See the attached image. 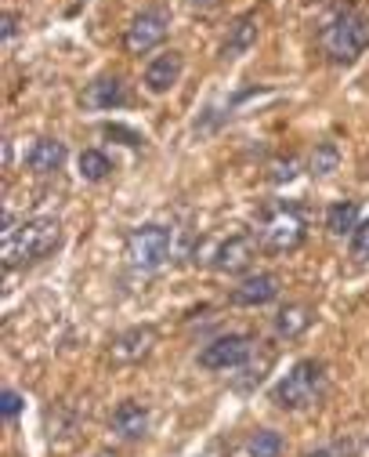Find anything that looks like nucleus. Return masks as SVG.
Listing matches in <instances>:
<instances>
[{
	"instance_id": "obj_18",
	"label": "nucleus",
	"mask_w": 369,
	"mask_h": 457,
	"mask_svg": "<svg viewBox=\"0 0 369 457\" xmlns=\"http://www.w3.org/2000/svg\"><path fill=\"white\" fill-rule=\"evenodd\" d=\"M77 167H80V179L84 182H105L112 175V160L102 149H84L80 160H77Z\"/></svg>"
},
{
	"instance_id": "obj_24",
	"label": "nucleus",
	"mask_w": 369,
	"mask_h": 457,
	"mask_svg": "<svg viewBox=\"0 0 369 457\" xmlns=\"http://www.w3.org/2000/svg\"><path fill=\"white\" fill-rule=\"evenodd\" d=\"M351 453H355V443H333V446H323L308 457H351Z\"/></svg>"
},
{
	"instance_id": "obj_1",
	"label": "nucleus",
	"mask_w": 369,
	"mask_h": 457,
	"mask_svg": "<svg viewBox=\"0 0 369 457\" xmlns=\"http://www.w3.org/2000/svg\"><path fill=\"white\" fill-rule=\"evenodd\" d=\"M0 240H4V265L15 269V265H26V262L51 254L62 240V225H58V218H47V214L26 218V221H15L12 214H4Z\"/></svg>"
},
{
	"instance_id": "obj_26",
	"label": "nucleus",
	"mask_w": 369,
	"mask_h": 457,
	"mask_svg": "<svg viewBox=\"0 0 369 457\" xmlns=\"http://www.w3.org/2000/svg\"><path fill=\"white\" fill-rule=\"evenodd\" d=\"M94 457H116V453H112V450H98Z\"/></svg>"
},
{
	"instance_id": "obj_21",
	"label": "nucleus",
	"mask_w": 369,
	"mask_h": 457,
	"mask_svg": "<svg viewBox=\"0 0 369 457\" xmlns=\"http://www.w3.org/2000/svg\"><path fill=\"white\" fill-rule=\"evenodd\" d=\"M351 258L355 262H369V218L355 228V237H351Z\"/></svg>"
},
{
	"instance_id": "obj_16",
	"label": "nucleus",
	"mask_w": 369,
	"mask_h": 457,
	"mask_svg": "<svg viewBox=\"0 0 369 457\" xmlns=\"http://www.w3.org/2000/svg\"><path fill=\"white\" fill-rule=\"evenodd\" d=\"M312 320H316L312 305H304V302L283 305V309H279V316H275V334H279V337H286V341H293V337H300L308 327H312Z\"/></svg>"
},
{
	"instance_id": "obj_13",
	"label": "nucleus",
	"mask_w": 369,
	"mask_h": 457,
	"mask_svg": "<svg viewBox=\"0 0 369 457\" xmlns=\"http://www.w3.org/2000/svg\"><path fill=\"white\" fill-rule=\"evenodd\" d=\"M84 105L91 109H123L131 105V91L123 84V77H98L84 91Z\"/></svg>"
},
{
	"instance_id": "obj_5",
	"label": "nucleus",
	"mask_w": 369,
	"mask_h": 457,
	"mask_svg": "<svg viewBox=\"0 0 369 457\" xmlns=\"http://www.w3.org/2000/svg\"><path fill=\"white\" fill-rule=\"evenodd\" d=\"M167 29H170V15L163 8H142L127 22V29H123V51L138 54V59H142V54L156 51L167 40Z\"/></svg>"
},
{
	"instance_id": "obj_9",
	"label": "nucleus",
	"mask_w": 369,
	"mask_h": 457,
	"mask_svg": "<svg viewBox=\"0 0 369 457\" xmlns=\"http://www.w3.org/2000/svg\"><path fill=\"white\" fill-rule=\"evenodd\" d=\"M279 276L275 272H254V276H246L239 287H232V305L239 309H261L268 302L279 298Z\"/></svg>"
},
{
	"instance_id": "obj_3",
	"label": "nucleus",
	"mask_w": 369,
	"mask_h": 457,
	"mask_svg": "<svg viewBox=\"0 0 369 457\" xmlns=\"http://www.w3.org/2000/svg\"><path fill=\"white\" fill-rule=\"evenodd\" d=\"M323 392H326V363L323 360H300L272 388V403L279 411H308V407L319 403Z\"/></svg>"
},
{
	"instance_id": "obj_10",
	"label": "nucleus",
	"mask_w": 369,
	"mask_h": 457,
	"mask_svg": "<svg viewBox=\"0 0 369 457\" xmlns=\"http://www.w3.org/2000/svg\"><path fill=\"white\" fill-rule=\"evenodd\" d=\"M152 349H156V330L152 327H131V330L112 337L109 356H112V363H142Z\"/></svg>"
},
{
	"instance_id": "obj_22",
	"label": "nucleus",
	"mask_w": 369,
	"mask_h": 457,
	"mask_svg": "<svg viewBox=\"0 0 369 457\" xmlns=\"http://www.w3.org/2000/svg\"><path fill=\"white\" fill-rule=\"evenodd\" d=\"M297 167H300V160L297 156H286V160H275L272 163V182H290V179H297Z\"/></svg>"
},
{
	"instance_id": "obj_17",
	"label": "nucleus",
	"mask_w": 369,
	"mask_h": 457,
	"mask_svg": "<svg viewBox=\"0 0 369 457\" xmlns=\"http://www.w3.org/2000/svg\"><path fill=\"white\" fill-rule=\"evenodd\" d=\"M358 204L355 200H337L330 204L326 211V228H330V237H355V228H358Z\"/></svg>"
},
{
	"instance_id": "obj_8",
	"label": "nucleus",
	"mask_w": 369,
	"mask_h": 457,
	"mask_svg": "<svg viewBox=\"0 0 369 457\" xmlns=\"http://www.w3.org/2000/svg\"><path fill=\"white\" fill-rule=\"evenodd\" d=\"M258 37H261V19H258V12H242V15H235V19L228 22L225 40H221V59H225V62L242 59V54L258 44Z\"/></svg>"
},
{
	"instance_id": "obj_4",
	"label": "nucleus",
	"mask_w": 369,
	"mask_h": 457,
	"mask_svg": "<svg viewBox=\"0 0 369 457\" xmlns=\"http://www.w3.org/2000/svg\"><path fill=\"white\" fill-rule=\"evenodd\" d=\"M170 247H174V233L160 221H149V225H138L135 233L127 237V265L138 269V272H156L163 269V262L170 258Z\"/></svg>"
},
{
	"instance_id": "obj_2",
	"label": "nucleus",
	"mask_w": 369,
	"mask_h": 457,
	"mask_svg": "<svg viewBox=\"0 0 369 457\" xmlns=\"http://www.w3.org/2000/svg\"><path fill=\"white\" fill-rule=\"evenodd\" d=\"M319 51L333 66H351L369 51V15L365 12H337L319 29Z\"/></svg>"
},
{
	"instance_id": "obj_20",
	"label": "nucleus",
	"mask_w": 369,
	"mask_h": 457,
	"mask_svg": "<svg viewBox=\"0 0 369 457\" xmlns=\"http://www.w3.org/2000/svg\"><path fill=\"white\" fill-rule=\"evenodd\" d=\"M279 453H283V436L279 432L265 428L250 439V457H279Z\"/></svg>"
},
{
	"instance_id": "obj_7",
	"label": "nucleus",
	"mask_w": 369,
	"mask_h": 457,
	"mask_svg": "<svg viewBox=\"0 0 369 457\" xmlns=\"http://www.w3.org/2000/svg\"><path fill=\"white\" fill-rule=\"evenodd\" d=\"M254 353H258L254 334H221L210 345H203L200 367L203 370H239V367H246V360Z\"/></svg>"
},
{
	"instance_id": "obj_19",
	"label": "nucleus",
	"mask_w": 369,
	"mask_h": 457,
	"mask_svg": "<svg viewBox=\"0 0 369 457\" xmlns=\"http://www.w3.org/2000/svg\"><path fill=\"white\" fill-rule=\"evenodd\" d=\"M337 163H340L337 145L333 142H319L316 153H312V160H308V170H312L316 179H326V175H333V170H337Z\"/></svg>"
},
{
	"instance_id": "obj_14",
	"label": "nucleus",
	"mask_w": 369,
	"mask_h": 457,
	"mask_svg": "<svg viewBox=\"0 0 369 457\" xmlns=\"http://www.w3.org/2000/svg\"><path fill=\"white\" fill-rule=\"evenodd\" d=\"M62 163H66V142L58 138H37L26 153V167L33 175H54V170H62Z\"/></svg>"
},
{
	"instance_id": "obj_25",
	"label": "nucleus",
	"mask_w": 369,
	"mask_h": 457,
	"mask_svg": "<svg viewBox=\"0 0 369 457\" xmlns=\"http://www.w3.org/2000/svg\"><path fill=\"white\" fill-rule=\"evenodd\" d=\"M19 33V15L15 12H4V40H12Z\"/></svg>"
},
{
	"instance_id": "obj_12",
	"label": "nucleus",
	"mask_w": 369,
	"mask_h": 457,
	"mask_svg": "<svg viewBox=\"0 0 369 457\" xmlns=\"http://www.w3.org/2000/svg\"><path fill=\"white\" fill-rule=\"evenodd\" d=\"M254 254H258V240L254 237H228L217 251H214V269L217 272H246L250 269V262H254Z\"/></svg>"
},
{
	"instance_id": "obj_6",
	"label": "nucleus",
	"mask_w": 369,
	"mask_h": 457,
	"mask_svg": "<svg viewBox=\"0 0 369 457\" xmlns=\"http://www.w3.org/2000/svg\"><path fill=\"white\" fill-rule=\"evenodd\" d=\"M304 237H308V225H304V218H300L297 207H275L265 218V225H261V244L268 251H275V254L297 251L304 244Z\"/></svg>"
},
{
	"instance_id": "obj_11",
	"label": "nucleus",
	"mask_w": 369,
	"mask_h": 457,
	"mask_svg": "<svg viewBox=\"0 0 369 457\" xmlns=\"http://www.w3.org/2000/svg\"><path fill=\"white\" fill-rule=\"evenodd\" d=\"M181 73H184V54L170 47V51L156 54V59L145 66V91H152V95H167V91L177 87Z\"/></svg>"
},
{
	"instance_id": "obj_15",
	"label": "nucleus",
	"mask_w": 369,
	"mask_h": 457,
	"mask_svg": "<svg viewBox=\"0 0 369 457\" xmlns=\"http://www.w3.org/2000/svg\"><path fill=\"white\" fill-rule=\"evenodd\" d=\"M112 432L123 436V439H142L149 432V411L142 403H119L116 414H112Z\"/></svg>"
},
{
	"instance_id": "obj_23",
	"label": "nucleus",
	"mask_w": 369,
	"mask_h": 457,
	"mask_svg": "<svg viewBox=\"0 0 369 457\" xmlns=\"http://www.w3.org/2000/svg\"><path fill=\"white\" fill-rule=\"evenodd\" d=\"M22 407H26V399L15 392V388H4V395H0V411H4V418L12 421V418H19L22 414Z\"/></svg>"
}]
</instances>
